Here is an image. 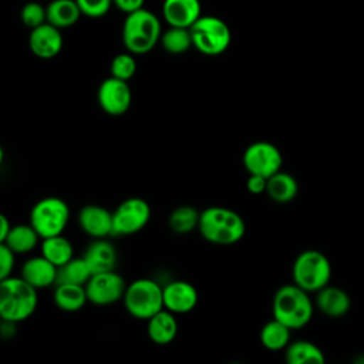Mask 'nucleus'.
I'll return each instance as SVG.
<instances>
[{
	"instance_id": "473e14b6",
	"label": "nucleus",
	"mask_w": 364,
	"mask_h": 364,
	"mask_svg": "<svg viewBox=\"0 0 364 364\" xmlns=\"http://www.w3.org/2000/svg\"><path fill=\"white\" fill-rule=\"evenodd\" d=\"M81 13L91 18H98L105 16L111 6L112 0H75Z\"/></svg>"
},
{
	"instance_id": "0eeeda50",
	"label": "nucleus",
	"mask_w": 364,
	"mask_h": 364,
	"mask_svg": "<svg viewBox=\"0 0 364 364\" xmlns=\"http://www.w3.org/2000/svg\"><path fill=\"white\" fill-rule=\"evenodd\" d=\"M192 47L205 55H219L232 41L229 26L216 16H200L191 27Z\"/></svg>"
},
{
	"instance_id": "f03ea898",
	"label": "nucleus",
	"mask_w": 364,
	"mask_h": 364,
	"mask_svg": "<svg viewBox=\"0 0 364 364\" xmlns=\"http://www.w3.org/2000/svg\"><path fill=\"white\" fill-rule=\"evenodd\" d=\"M37 289L21 276H10L0 282V316L3 321L17 324L27 320L37 309Z\"/></svg>"
},
{
	"instance_id": "aec40b11",
	"label": "nucleus",
	"mask_w": 364,
	"mask_h": 364,
	"mask_svg": "<svg viewBox=\"0 0 364 364\" xmlns=\"http://www.w3.org/2000/svg\"><path fill=\"white\" fill-rule=\"evenodd\" d=\"M350 297L348 294L334 286H324L316 291V306L318 310L328 317H341L350 310Z\"/></svg>"
},
{
	"instance_id": "5701e85b",
	"label": "nucleus",
	"mask_w": 364,
	"mask_h": 364,
	"mask_svg": "<svg viewBox=\"0 0 364 364\" xmlns=\"http://www.w3.org/2000/svg\"><path fill=\"white\" fill-rule=\"evenodd\" d=\"M46 14L47 23L61 30L74 26L82 13L75 0H53L46 6Z\"/></svg>"
},
{
	"instance_id": "f3484780",
	"label": "nucleus",
	"mask_w": 364,
	"mask_h": 364,
	"mask_svg": "<svg viewBox=\"0 0 364 364\" xmlns=\"http://www.w3.org/2000/svg\"><path fill=\"white\" fill-rule=\"evenodd\" d=\"M21 277L34 289H47L57 283V266L47 260L43 255L27 259L20 272Z\"/></svg>"
},
{
	"instance_id": "9b49d317",
	"label": "nucleus",
	"mask_w": 364,
	"mask_h": 364,
	"mask_svg": "<svg viewBox=\"0 0 364 364\" xmlns=\"http://www.w3.org/2000/svg\"><path fill=\"white\" fill-rule=\"evenodd\" d=\"M283 165V156L279 148L267 141L250 144L243 152V166L247 173L260 175L264 178L279 172Z\"/></svg>"
},
{
	"instance_id": "a878e982",
	"label": "nucleus",
	"mask_w": 364,
	"mask_h": 364,
	"mask_svg": "<svg viewBox=\"0 0 364 364\" xmlns=\"http://www.w3.org/2000/svg\"><path fill=\"white\" fill-rule=\"evenodd\" d=\"M284 358L289 364H323L326 361L323 351L307 340L289 343L284 348Z\"/></svg>"
},
{
	"instance_id": "cd10ccee",
	"label": "nucleus",
	"mask_w": 364,
	"mask_h": 364,
	"mask_svg": "<svg viewBox=\"0 0 364 364\" xmlns=\"http://www.w3.org/2000/svg\"><path fill=\"white\" fill-rule=\"evenodd\" d=\"M199 215L200 212L189 205H182L175 208L169 218H168V225L171 228L172 232L179 233V235H185V233H191L195 229H198L199 225Z\"/></svg>"
},
{
	"instance_id": "c9c22d12",
	"label": "nucleus",
	"mask_w": 364,
	"mask_h": 364,
	"mask_svg": "<svg viewBox=\"0 0 364 364\" xmlns=\"http://www.w3.org/2000/svg\"><path fill=\"white\" fill-rule=\"evenodd\" d=\"M144 3H145V0H112V4H114L118 10L124 11V13H127V14L142 9V7H144Z\"/></svg>"
},
{
	"instance_id": "58836bf2",
	"label": "nucleus",
	"mask_w": 364,
	"mask_h": 364,
	"mask_svg": "<svg viewBox=\"0 0 364 364\" xmlns=\"http://www.w3.org/2000/svg\"><path fill=\"white\" fill-rule=\"evenodd\" d=\"M1 324H3V318H1V316H0V328H1Z\"/></svg>"
},
{
	"instance_id": "20e7f679",
	"label": "nucleus",
	"mask_w": 364,
	"mask_h": 364,
	"mask_svg": "<svg viewBox=\"0 0 364 364\" xmlns=\"http://www.w3.org/2000/svg\"><path fill=\"white\" fill-rule=\"evenodd\" d=\"M273 317L290 330L301 328L313 317V303L309 297V291L303 290L297 284H284L277 289L273 296Z\"/></svg>"
},
{
	"instance_id": "4468645a",
	"label": "nucleus",
	"mask_w": 364,
	"mask_h": 364,
	"mask_svg": "<svg viewBox=\"0 0 364 364\" xmlns=\"http://www.w3.org/2000/svg\"><path fill=\"white\" fill-rule=\"evenodd\" d=\"M63 43L61 30L47 21L31 28L28 36V47L31 53L41 60L55 57L61 51Z\"/></svg>"
},
{
	"instance_id": "ddd939ff",
	"label": "nucleus",
	"mask_w": 364,
	"mask_h": 364,
	"mask_svg": "<svg viewBox=\"0 0 364 364\" xmlns=\"http://www.w3.org/2000/svg\"><path fill=\"white\" fill-rule=\"evenodd\" d=\"M164 307L173 314H185L192 311L199 300L198 290L185 280H172L162 286Z\"/></svg>"
},
{
	"instance_id": "c756f323",
	"label": "nucleus",
	"mask_w": 364,
	"mask_h": 364,
	"mask_svg": "<svg viewBox=\"0 0 364 364\" xmlns=\"http://www.w3.org/2000/svg\"><path fill=\"white\" fill-rule=\"evenodd\" d=\"M161 46L169 54H183L192 47V37L189 28L172 27L161 34Z\"/></svg>"
},
{
	"instance_id": "c85d7f7f",
	"label": "nucleus",
	"mask_w": 364,
	"mask_h": 364,
	"mask_svg": "<svg viewBox=\"0 0 364 364\" xmlns=\"http://www.w3.org/2000/svg\"><path fill=\"white\" fill-rule=\"evenodd\" d=\"M91 270L84 257H73L63 266L57 267V283H71L85 286L91 277ZM55 283V284H57Z\"/></svg>"
},
{
	"instance_id": "423d86ee",
	"label": "nucleus",
	"mask_w": 364,
	"mask_h": 364,
	"mask_svg": "<svg viewBox=\"0 0 364 364\" xmlns=\"http://www.w3.org/2000/svg\"><path fill=\"white\" fill-rule=\"evenodd\" d=\"M125 310L138 320H148L164 309L162 286L148 277H141L127 284L124 297Z\"/></svg>"
},
{
	"instance_id": "6ab92c4d",
	"label": "nucleus",
	"mask_w": 364,
	"mask_h": 364,
	"mask_svg": "<svg viewBox=\"0 0 364 364\" xmlns=\"http://www.w3.org/2000/svg\"><path fill=\"white\" fill-rule=\"evenodd\" d=\"M146 321V333L154 344L166 346L175 340L178 334V320L172 311L164 307Z\"/></svg>"
},
{
	"instance_id": "b1692460",
	"label": "nucleus",
	"mask_w": 364,
	"mask_h": 364,
	"mask_svg": "<svg viewBox=\"0 0 364 364\" xmlns=\"http://www.w3.org/2000/svg\"><path fill=\"white\" fill-rule=\"evenodd\" d=\"M40 239V235L30 223H18L10 228L4 243L14 255H26L38 246Z\"/></svg>"
},
{
	"instance_id": "6e6552de",
	"label": "nucleus",
	"mask_w": 364,
	"mask_h": 364,
	"mask_svg": "<svg viewBox=\"0 0 364 364\" xmlns=\"http://www.w3.org/2000/svg\"><path fill=\"white\" fill-rule=\"evenodd\" d=\"M70 220V208L58 196H46L37 200L30 210V225L41 239L61 235Z\"/></svg>"
},
{
	"instance_id": "9d476101",
	"label": "nucleus",
	"mask_w": 364,
	"mask_h": 364,
	"mask_svg": "<svg viewBox=\"0 0 364 364\" xmlns=\"http://www.w3.org/2000/svg\"><path fill=\"white\" fill-rule=\"evenodd\" d=\"M125 289L124 277L115 270L94 273L85 283L88 301L95 306H109L122 300Z\"/></svg>"
},
{
	"instance_id": "7c9ffc66",
	"label": "nucleus",
	"mask_w": 364,
	"mask_h": 364,
	"mask_svg": "<svg viewBox=\"0 0 364 364\" xmlns=\"http://www.w3.org/2000/svg\"><path fill=\"white\" fill-rule=\"evenodd\" d=\"M111 75L124 81H129L136 71V61L132 53H119L111 61Z\"/></svg>"
},
{
	"instance_id": "dca6fc26",
	"label": "nucleus",
	"mask_w": 364,
	"mask_h": 364,
	"mask_svg": "<svg viewBox=\"0 0 364 364\" xmlns=\"http://www.w3.org/2000/svg\"><path fill=\"white\" fill-rule=\"evenodd\" d=\"M162 16L172 27L189 28L200 16L199 0H164Z\"/></svg>"
},
{
	"instance_id": "e433bc0d",
	"label": "nucleus",
	"mask_w": 364,
	"mask_h": 364,
	"mask_svg": "<svg viewBox=\"0 0 364 364\" xmlns=\"http://www.w3.org/2000/svg\"><path fill=\"white\" fill-rule=\"evenodd\" d=\"M11 225H10V220L7 219V216L4 213L0 212V243H4L6 242V237L9 235V230H10Z\"/></svg>"
},
{
	"instance_id": "f8f14e48",
	"label": "nucleus",
	"mask_w": 364,
	"mask_h": 364,
	"mask_svg": "<svg viewBox=\"0 0 364 364\" xmlns=\"http://www.w3.org/2000/svg\"><path fill=\"white\" fill-rule=\"evenodd\" d=\"M97 100L105 114L111 117L124 115L132 102V92L128 81L115 78L112 75L105 78L98 87Z\"/></svg>"
},
{
	"instance_id": "2eb2a0df",
	"label": "nucleus",
	"mask_w": 364,
	"mask_h": 364,
	"mask_svg": "<svg viewBox=\"0 0 364 364\" xmlns=\"http://www.w3.org/2000/svg\"><path fill=\"white\" fill-rule=\"evenodd\" d=\"M78 225L94 239L107 237L112 235V212L101 205H85L78 212Z\"/></svg>"
},
{
	"instance_id": "f704fd0d",
	"label": "nucleus",
	"mask_w": 364,
	"mask_h": 364,
	"mask_svg": "<svg viewBox=\"0 0 364 364\" xmlns=\"http://www.w3.org/2000/svg\"><path fill=\"white\" fill-rule=\"evenodd\" d=\"M266 183H267V178L255 175V173H249V178L246 181V188L250 193L259 195V193L266 192Z\"/></svg>"
},
{
	"instance_id": "1a4fd4ad",
	"label": "nucleus",
	"mask_w": 364,
	"mask_h": 364,
	"mask_svg": "<svg viewBox=\"0 0 364 364\" xmlns=\"http://www.w3.org/2000/svg\"><path fill=\"white\" fill-rule=\"evenodd\" d=\"M151 218V206L142 198H128L112 212V235L128 236L142 230Z\"/></svg>"
},
{
	"instance_id": "f257e3e1",
	"label": "nucleus",
	"mask_w": 364,
	"mask_h": 364,
	"mask_svg": "<svg viewBox=\"0 0 364 364\" xmlns=\"http://www.w3.org/2000/svg\"><path fill=\"white\" fill-rule=\"evenodd\" d=\"M198 230L206 242L226 246L245 236L246 225L237 212L225 206H209L199 215Z\"/></svg>"
},
{
	"instance_id": "4c0bfd02",
	"label": "nucleus",
	"mask_w": 364,
	"mask_h": 364,
	"mask_svg": "<svg viewBox=\"0 0 364 364\" xmlns=\"http://www.w3.org/2000/svg\"><path fill=\"white\" fill-rule=\"evenodd\" d=\"M3 159H4V149H3V146H1V144H0V166H1V164H3Z\"/></svg>"
},
{
	"instance_id": "39448f33",
	"label": "nucleus",
	"mask_w": 364,
	"mask_h": 364,
	"mask_svg": "<svg viewBox=\"0 0 364 364\" xmlns=\"http://www.w3.org/2000/svg\"><path fill=\"white\" fill-rule=\"evenodd\" d=\"M291 276L294 284L309 293H316L330 283V260L320 250H304L294 259Z\"/></svg>"
},
{
	"instance_id": "a211bd4d",
	"label": "nucleus",
	"mask_w": 364,
	"mask_h": 364,
	"mask_svg": "<svg viewBox=\"0 0 364 364\" xmlns=\"http://www.w3.org/2000/svg\"><path fill=\"white\" fill-rule=\"evenodd\" d=\"M85 263L88 264L91 273H102L115 269L117 264V250L114 245L105 237L94 239L85 249L82 255Z\"/></svg>"
},
{
	"instance_id": "4be33fe9",
	"label": "nucleus",
	"mask_w": 364,
	"mask_h": 364,
	"mask_svg": "<svg viewBox=\"0 0 364 364\" xmlns=\"http://www.w3.org/2000/svg\"><path fill=\"white\" fill-rule=\"evenodd\" d=\"M54 304L67 313H74L81 310L88 301L85 286L71 284V283H57L54 289Z\"/></svg>"
},
{
	"instance_id": "7ed1b4c3",
	"label": "nucleus",
	"mask_w": 364,
	"mask_h": 364,
	"mask_svg": "<svg viewBox=\"0 0 364 364\" xmlns=\"http://www.w3.org/2000/svg\"><path fill=\"white\" fill-rule=\"evenodd\" d=\"M161 34L158 16L144 7L127 14L122 24V43L134 55L149 53L159 43Z\"/></svg>"
},
{
	"instance_id": "412c9836",
	"label": "nucleus",
	"mask_w": 364,
	"mask_h": 364,
	"mask_svg": "<svg viewBox=\"0 0 364 364\" xmlns=\"http://www.w3.org/2000/svg\"><path fill=\"white\" fill-rule=\"evenodd\" d=\"M266 193L272 200L277 203H287L297 196L299 183L293 175L280 169L267 178Z\"/></svg>"
},
{
	"instance_id": "bb28decb",
	"label": "nucleus",
	"mask_w": 364,
	"mask_h": 364,
	"mask_svg": "<svg viewBox=\"0 0 364 364\" xmlns=\"http://www.w3.org/2000/svg\"><path fill=\"white\" fill-rule=\"evenodd\" d=\"M290 328L282 321L273 320L267 321L260 330V343L264 348L270 351L284 350L290 343Z\"/></svg>"
},
{
	"instance_id": "72a5a7b5",
	"label": "nucleus",
	"mask_w": 364,
	"mask_h": 364,
	"mask_svg": "<svg viewBox=\"0 0 364 364\" xmlns=\"http://www.w3.org/2000/svg\"><path fill=\"white\" fill-rule=\"evenodd\" d=\"M14 260L16 255L13 250L6 243H0V282L11 276L16 263Z\"/></svg>"
},
{
	"instance_id": "2f4dec72",
	"label": "nucleus",
	"mask_w": 364,
	"mask_h": 364,
	"mask_svg": "<svg viewBox=\"0 0 364 364\" xmlns=\"http://www.w3.org/2000/svg\"><path fill=\"white\" fill-rule=\"evenodd\" d=\"M20 18H21L23 24L31 30V28L47 21L46 7L37 1H28L23 6Z\"/></svg>"
},
{
	"instance_id": "393cba45",
	"label": "nucleus",
	"mask_w": 364,
	"mask_h": 364,
	"mask_svg": "<svg viewBox=\"0 0 364 364\" xmlns=\"http://www.w3.org/2000/svg\"><path fill=\"white\" fill-rule=\"evenodd\" d=\"M40 249L41 255L57 267L63 266L74 257L73 243L65 236H63V233L41 239Z\"/></svg>"
}]
</instances>
